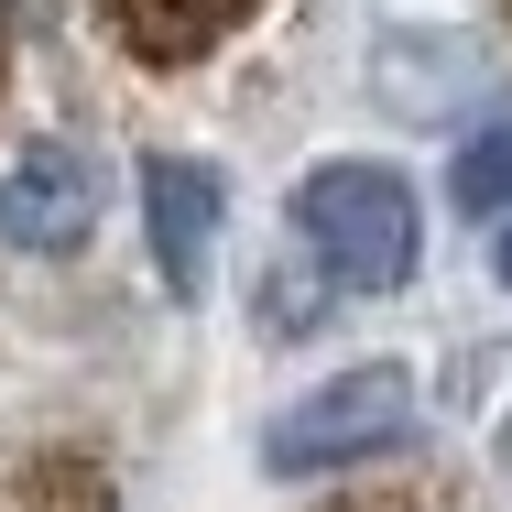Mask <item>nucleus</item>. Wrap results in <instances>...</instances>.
Listing matches in <instances>:
<instances>
[{"label":"nucleus","mask_w":512,"mask_h":512,"mask_svg":"<svg viewBox=\"0 0 512 512\" xmlns=\"http://www.w3.org/2000/svg\"><path fill=\"white\" fill-rule=\"evenodd\" d=\"M502 11H512V0H502Z\"/></svg>","instance_id":"obj_13"},{"label":"nucleus","mask_w":512,"mask_h":512,"mask_svg":"<svg viewBox=\"0 0 512 512\" xmlns=\"http://www.w3.org/2000/svg\"><path fill=\"white\" fill-rule=\"evenodd\" d=\"M414 371L404 360H349V371H327L316 393L262 425V469L273 480H349V469H393L414 447Z\"/></svg>","instance_id":"obj_1"},{"label":"nucleus","mask_w":512,"mask_h":512,"mask_svg":"<svg viewBox=\"0 0 512 512\" xmlns=\"http://www.w3.org/2000/svg\"><path fill=\"white\" fill-rule=\"evenodd\" d=\"M0 512H99V491H88V480L66 469V480H33L22 502H0Z\"/></svg>","instance_id":"obj_10"},{"label":"nucleus","mask_w":512,"mask_h":512,"mask_svg":"<svg viewBox=\"0 0 512 512\" xmlns=\"http://www.w3.org/2000/svg\"><path fill=\"white\" fill-rule=\"evenodd\" d=\"M316 512H458L436 480H371V469H349V491L338 502H316Z\"/></svg>","instance_id":"obj_9"},{"label":"nucleus","mask_w":512,"mask_h":512,"mask_svg":"<svg viewBox=\"0 0 512 512\" xmlns=\"http://www.w3.org/2000/svg\"><path fill=\"white\" fill-rule=\"evenodd\" d=\"M491 273H502V295H512V218H502V240H491Z\"/></svg>","instance_id":"obj_11"},{"label":"nucleus","mask_w":512,"mask_h":512,"mask_svg":"<svg viewBox=\"0 0 512 512\" xmlns=\"http://www.w3.org/2000/svg\"><path fill=\"white\" fill-rule=\"evenodd\" d=\"M295 240L338 273V295H404L425 262V207L393 164H316L295 186Z\"/></svg>","instance_id":"obj_2"},{"label":"nucleus","mask_w":512,"mask_h":512,"mask_svg":"<svg viewBox=\"0 0 512 512\" xmlns=\"http://www.w3.org/2000/svg\"><path fill=\"white\" fill-rule=\"evenodd\" d=\"M251 11H262V0H99V22L120 33V55L153 66V77H186L218 44H240Z\"/></svg>","instance_id":"obj_6"},{"label":"nucleus","mask_w":512,"mask_h":512,"mask_svg":"<svg viewBox=\"0 0 512 512\" xmlns=\"http://www.w3.org/2000/svg\"><path fill=\"white\" fill-rule=\"evenodd\" d=\"M327 295H338V273L295 240V262H273V273H262V327H273V338H316Z\"/></svg>","instance_id":"obj_8"},{"label":"nucleus","mask_w":512,"mask_h":512,"mask_svg":"<svg viewBox=\"0 0 512 512\" xmlns=\"http://www.w3.org/2000/svg\"><path fill=\"white\" fill-rule=\"evenodd\" d=\"M447 207H458V218H491V229L512 218V120L469 131V142L447 153Z\"/></svg>","instance_id":"obj_7"},{"label":"nucleus","mask_w":512,"mask_h":512,"mask_svg":"<svg viewBox=\"0 0 512 512\" xmlns=\"http://www.w3.org/2000/svg\"><path fill=\"white\" fill-rule=\"evenodd\" d=\"M218 229H229V186L186 164V153H153L142 164V240H153V273L175 306L207 295V262H218Z\"/></svg>","instance_id":"obj_5"},{"label":"nucleus","mask_w":512,"mask_h":512,"mask_svg":"<svg viewBox=\"0 0 512 512\" xmlns=\"http://www.w3.org/2000/svg\"><path fill=\"white\" fill-rule=\"evenodd\" d=\"M0 55H11V0H0Z\"/></svg>","instance_id":"obj_12"},{"label":"nucleus","mask_w":512,"mask_h":512,"mask_svg":"<svg viewBox=\"0 0 512 512\" xmlns=\"http://www.w3.org/2000/svg\"><path fill=\"white\" fill-rule=\"evenodd\" d=\"M491 44H469V33H447V22H393V33H371V99L393 109L404 131H458L469 109L491 99Z\"/></svg>","instance_id":"obj_3"},{"label":"nucleus","mask_w":512,"mask_h":512,"mask_svg":"<svg viewBox=\"0 0 512 512\" xmlns=\"http://www.w3.org/2000/svg\"><path fill=\"white\" fill-rule=\"evenodd\" d=\"M99 229V175L77 142H22L0 164V240L33 251V262H66L77 240Z\"/></svg>","instance_id":"obj_4"}]
</instances>
